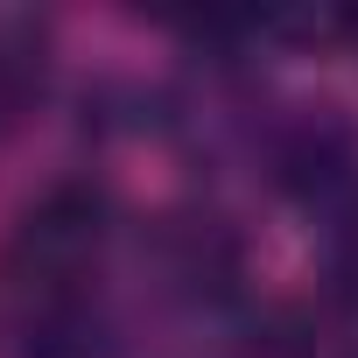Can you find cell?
<instances>
[{"instance_id":"cell-1","label":"cell","mask_w":358,"mask_h":358,"mask_svg":"<svg viewBox=\"0 0 358 358\" xmlns=\"http://www.w3.org/2000/svg\"><path fill=\"white\" fill-rule=\"evenodd\" d=\"M113 246V204L99 183H50L8 232V281L36 302V309H64L78 302V288L99 274Z\"/></svg>"},{"instance_id":"cell-2","label":"cell","mask_w":358,"mask_h":358,"mask_svg":"<svg viewBox=\"0 0 358 358\" xmlns=\"http://www.w3.org/2000/svg\"><path fill=\"white\" fill-rule=\"evenodd\" d=\"M323 260H330L337 288L358 295V169L337 190H323Z\"/></svg>"},{"instance_id":"cell-3","label":"cell","mask_w":358,"mask_h":358,"mask_svg":"<svg viewBox=\"0 0 358 358\" xmlns=\"http://www.w3.org/2000/svg\"><path fill=\"white\" fill-rule=\"evenodd\" d=\"M43 78V36L29 22H0V120L22 113Z\"/></svg>"}]
</instances>
